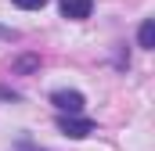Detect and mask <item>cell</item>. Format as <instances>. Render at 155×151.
<instances>
[{
    "mask_svg": "<svg viewBox=\"0 0 155 151\" xmlns=\"http://www.w3.org/2000/svg\"><path fill=\"white\" fill-rule=\"evenodd\" d=\"M58 130H61V133H65V137H72V140H79V137H90V133H94V122H90V119H83V115H58Z\"/></svg>",
    "mask_w": 155,
    "mask_h": 151,
    "instance_id": "obj_1",
    "label": "cell"
},
{
    "mask_svg": "<svg viewBox=\"0 0 155 151\" xmlns=\"http://www.w3.org/2000/svg\"><path fill=\"white\" fill-rule=\"evenodd\" d=\"M51 101H54L61 112H69V115L83 112V104H87V97H83L79 90H54V94H51Z\"/></svg>",
    "mask_w": 155,
    "mask_h": 151,
    "instance_id": "obj_2",
    "label": "cell"
},
{
    "mask_svg": "<svg viewBox=\"0 0 155 151\" xmlns=\"http://www.w3.org/2000/svg\"><path fill=\"white\" fill-rule=\"evenodd\" d=\"M58 7H61V14H65V18L83 22V18H90V11H94V0H58Z\"/></svg>",
    "mask_w": 155,
    "mask_h": 151,
    "instance_id": "obj_3",
    "label": "cell"
},
{
    "mask_svg": "<svg viewBox=\"0 0 155 151\" xmlns=\"http://www.w3.org/2000/svg\"><path fill=\"white\" fill-rule=\"evenodd\" d=\"M137 43H141L144 50H152V47H155V22H152V18L141 22V29H137Z\"/></svg>",
    "mask_w": 155,
    "mask_h": 151,
    "instance_id": "obj_4",
    "label": "cell"
},
{
    "mask_svg": "<svg viewBox=\"0 0 155 151\" xmlns=\"http://www.w3.org/2000/svg\"><path fill=\"white\" fill-rule=\"evenodd\" d=\"M36 69H40V58H36V54H22V58H18V61L11 65V72H15V76H25V72H36Z\"/></svg>",
    "mask_w": 155,
    "mask_h": 151,
    "instance_id": "obj_5",
    "label": "cell"
},
{
    "mask_svg": "<svg viewBox=\"0 0 155 151\" xmlns=\"http://www.w3.org/2000/svg\"><path fill=\"white\" fill-rule=\"evenodd\" d=\"M11 4H15V7H22V11H40L47 0H11Z\"/></svg>",
    "mask_w": 155,
    "mask_h": 151,
    "instance_id": "obj_6",
    "label": "cell"
}]
</instances>
